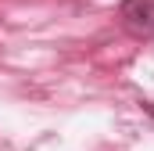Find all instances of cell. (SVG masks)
<instances>
[{
    "label": "cell",
    "instance_id": "cell-1",
    "mask_svg": "<svg viewBox=\"0 0 154 151\" xmlns=\"http://www.w3.org/2000/svg\"><path fill=\"white\" fill-rule=\"evenodd\" d=\"M118 22L129 36L154 40V0H122L118 4Z\"/></svg>",
    "mask_w": 154,
    "mask_h": 151
},
{
    "label": "cell",
    "instance_id": "cell-2",
    "mask_svg": "<svg viewBox=\"0 0 154 151\" xmlns=\"http://www.w3.org/2000/svg\"><path fill=\"white\" fill-rule=\"evenodd\" d=\"M143 108H147V115H151V119H154V101H147V104H143Z\"/></svg>",
    "mask_w": 154,
    "mask_h": 151
}]
</instances>
